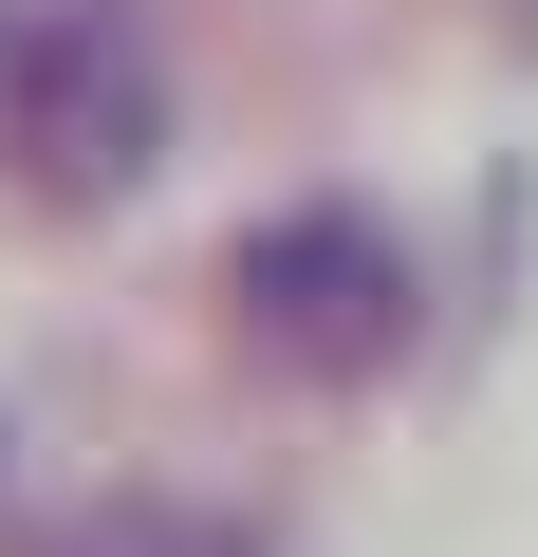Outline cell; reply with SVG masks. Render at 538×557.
Listing matches in <instances>:
<instances>
[{
  "mask_svg": "<svg viewBox=\"0 0 538 557\" xmlns=\"http://www.w3.org/2000/svg\"><path fill=\"white\" fill-rule=\"evenodd\" d=\"M409 335H427V260H409L390 205L298 186V205H260V223L223 242V354H241V372L372 391V372H409Z\"/></svg>",
  "mask_w": 538,
  "mask_h": 557,
  "instance_id": "cell-1",
  "label": "cell"
},
{
  "mask_svg": "<svg viewBox=\"0 0 538 557\" xmlns=\"http://www.w3.org/2000/svg\"><path fill=\"white\" fill-rule=\"evenodd\" d=\"M167 168V57L130 0H0V205L112 223Z\"/></svg>",
  "mask_w": 538,
  "mask_h": 557,
  "instance_id": "cell-2",
  "label": "cell"
},
{
  "mask_svg": "<svg viewBox=\"0 0 538 557\" xmlns=\"http://www.w3.org/2000/svg\"><path fill=\"white\" fill-rule=\"evenodd\" d=\"M38 557H260L223 502H186V483H112V502H75Z\"/></svg>",
  "mask_w": 538,
  "mask_h": 557,
  "instance_id": "cell-3",
  "label": "cell"
},
{
  "mask_svg": "<svg viewBox=\"0 0 538 557\" xmlns=\"http://www.w3.org/2000/svg\"><path fill=\"white\" fill-rule=\"evenodd\" d=\"M0 465H20V446H0Z\"/></svg>",
  "mask_w": 538,
  "mask_h": 557,
  "instance_id": "cell-4",
  "label": "cell"
}]
</instances>
